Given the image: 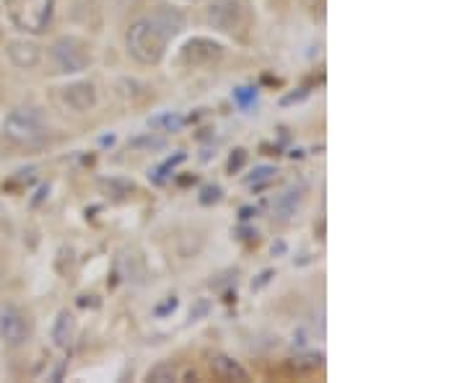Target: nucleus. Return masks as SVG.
<instances>
[{
	"mask_svg": "<svg viewBox=\"0 0 467 383\" xmlns=\"http://www.w3.org/2000/svg\"><path fill=\"white\" fill-rule=\"evenodd\" d=\"M208 24L213 29L224 34H234L242 29L244 24V8L239 0H213L208 8Z\"/></svg>",
	"mask_w": 467,
	"mask_h": 383,
	"instance_id": "423d86ee",
	"label": "nucleus"
},
{
	"mask_svg": "<svg viewBox=\"0 0 467 383\" xmlns=\"http://www.w3.org/2000/svg\"><path fill=\"white\" fill-rule=\"evenodd\" d=\"M32 337V324L16 306H0V339L8 348H21Z\"/></svg>",
	"mask_w": 467,
	"mask_h": 383,
	"instance_id": "39448f33",
	"label": "nucleus"
},
{
	"mask_svg": "<svg viewBox=\"0 0 467 383\" xmlns=\"http://www.w3.org/2000/svg\"><path fill=\"white\" fill-rule=\"evenodd\" d=\"M249 99H258V94H255L252 88H239V91H237V101H239V104H247Z\"/></svg>",
	"mask_w": 467,
	"mask_h": 383,
	"instance_id": "f3484780",
	"label": "nucleus"
},
{
	"mask_svg": "<svg viewBox=\"0 0 467 383\" xmlns=\"http://www.w3.org/2000/svg\"><path fill=\"white\" fill-rule=\"evenodd\" d=\"M218 195H221V189H218V186H208L206 192H203V202H216L218 200Z\"/></svg>",
	"mask_w": 467,
	"mask_h": 383,
	"instance_id": "a211bd4d",
	"label": "nucleus"
},
{
	"mask_svg": "<svg viewBox=\"0 0 467 383\" xmlns=\"http://www.w3.org/2000/svg\"><path fill=\"white\" fill-rule=\"evenodd\" d=\"M50 57L55 70L63 73V76H78L94 63L86 42H81L76 36H60L50 47Z\"/></svg>",
	"mask_w": 467,
	"mask_h": 383,
	"instance_id": "20e7f679",
	"label": "nucleus"
},
{
	"mask_svg": "<svg viewBox=\"0 0 467 383\" xmlns=\"http://www.w3.org/2000/svg\"><path fill=\"white\" fill-rule=\"evenodd\" d=\"M96 86L91 81H73V84L60 88V101L76 115H86L96 106Z\"/></svg>",
	"mask_w": 467,
	"mask_h": 383,
	"instance_id": "6e6552de",
	"label": "nucleus"
},
{
	"mask_svg": "<svg viewBox=\"0 0 467 383\" xmlns=\"http://www.w3.org/2000/svg\"><path fill=\"white\" fill-rule=\"evenodd\" d=\"M299 202H301V189H286V192L276 200V205H273V213H276L280 220H286V217L294 216Z\"/></svg>",
	"mask_w": 467,
	"mask_h": 383,
	"instance_id": "ddd939ff",
	"label": "nucleus"
},
{
	"mask_svg": "<svg viewBox=\"0 0 467 383\" xmlns=\"http://www.w3.org/2000/svg\"><path fill=\"white\" fill-rule=\"evenodd\" d=\"M169 36L158 29L154 18H138L125 32V47L127 55L140 66H158L167 55Z\"/></svg>",
	"mask_w": 467,
	"mask_h": 383,
	"instance_id": "f257e3e1",
	"label": "nucleus"
},
{
	"mask_svg": "<svg viewBox=\"0 0 467 383\" xmlns=\"http://www.w3.org/2000/svg\"><path fill=\"white\" fill-rule=\"evenodd\" d=\"M73 334H76V318L68 311H60L55 318V327H52V342L57 348H68Z\"/></svg>",
	"mask_w": 467,
	"mask_h": 383,
	"instance_id": "f8f14e48",
	"label": "nucleus"
},
{
	"mask_svg": "<svg viewBox=\"0 0 467 383\" xmlns=\"http://www.w3.org/2000/svg\"><path fill=\"white\" fill-rule=\"evenodd\" d=\"M151 18H154L156 24H158V29L167 34L169 39H174L177 34L185 29V16H182V11H177L172 5H158Z\"/></svg>",
	"mask_w": 467,
	"mask_h": 383,
	"instance_id": "9d476101",
	"label": "nucleus"
},
{
	"mask_svg": "<svg viewBox=\"0 0 467 383\" xmlns=\"http://www.w3.org/2000/svg\"><path fill=\"white\" fill-rule=\"evenodd\" d=\"M0 133L5 135L8 143L26 148V146H36L47 137V122L32 106H16L8 112V117L3 119Z\"/></svg>",
	"mask_w": 467,
	"mask_h": 383,
	"instance_id": "f03ea898",
	"label": "nucleus"
},
{
	"mask_svg": "<svg viewBox=\"0 0 467 383\" xmlns=\"http://www.w3.org/2000/svg\"><path fill=\"white\" fill-rule=\"evenodd\" d=\"M210 370H213L218 378H224V381H247V378H249L247 370H244L234 358H228V355H213V358H210Z\"/></svg>",
	"mask_w": 467,
	"mask_h": 383,
	"instance_id": "9b49d317",
	"label": "nucleus"
},
{
	"mask_svg": "<svg viewBox=\"0 0 467 383\" xmlns=\"http://www.w3.org/2000/svg\"><path fill=\"white\" fill-rule=\"evenodd\" d=\"M0 277H3V269H0Z\"/></svg>",
	"mask_w": 467,
	"mask_h": 383,
	"instance_id": "aec40b11",
	"label": "nucleus"
},
{
	"mask_svg": "<svg viewBox=\"0 0 467 383\" xmlns=\"http://www.w3.org/2000/svg\"><path fill=\"white\" fill-rule=\"evenodd\" d=\"M237 156H231L228 158V171H239L244 166V161H247V153L244 150H234Z\"/></svg>",
	"mask_w": 467,
	"mask_h": 383,
	"instance_id": "dca6fc26",
	"label": "nucleus"
},
{
	"mask_svg": "<svg viewBox=\"0 0 467 383\" xmlns=\"http://www.w3.org/2000/svg\"><path fill=\"white\" fill-rule=\"evenodd\" d=\"M185 3H195V0H185Z\"/></svg>",
	"mask_w": 467,
	"mask_h": 383,
	"instance_id": "6ab92c4d",
	"label": "nucleus"
},
{
	"mask_svg": "<svg viewBox=\"0 0 467 383\" xmlns=\"http://www.w3.org/2000/svg\"><path fill=\"white\" fill-rule=\"evenodd\" d=\"M5 55H8V60H11L18 70H35V67L42 63V47L35 45V42H26V39L11 42V45L5 47Z\"/></svg>",
	"mask_w": 467,
	"mask_h": 383,
	"instance_id": "1a4fd4ad",
	"label": "nucleus"
},
{
	"mask_svg": "<svg viewBox=\"0 0 467 383\" xmlns=\"http://www.w3.org/2000/svg\"><path fill=\"white\" fill-rule=\"evenodd\" d=\"M224 57V47L206 36H195L182 47V60L190 67H210Z\"/></svg>",
	"mask_w": 467,
	"mask_h": 383,
	"instance_id": "0eeeda50",
	"label": "nucleus"
},
{
	"mask_svg": "<svg viewBox=\"0 0 467 383\" xmlns=\"http://www.w3.org/2000/svg\"><path fill=\"white\" fill-rule=\"evenodd\" d=\"M148 381L154 383H167V381H177V368L172 363H158L148 370V376H146Z\"/></svg>",
	"mask_w": 467,
	"mask_h": 383,
	"instance_id": "4468645a",
	"label": "nucleus"
},
{
	"mask_svg": "<svg viewBox=\"0 0 467 383\" xmlns=\"http://www.w3.org/2000/svg\"><path fill=\"white\" fill-rule=\"evenodd\" d=\"M55 0H8V18L24 34H42L52 24Z\"/></svg>",
	"mask_w": 467,
	"mask_h": 383,
	"instance_id": "7ed1b4c3",
	"label": "nucleus"
},
{
	"mask_svg": "<svg viewBox=\"0 0 467 383\" xmlns=\"http://www.w3.org/2000/svg\"><path fill=\"white\" fill-rule=\"evenodd\" d=\"M164 146V137H156L154 133H146L143 137H136L133 143H130V148L136 150H156Z\"/></svg>",
	"mask_w": 467,
	"mask_h": 383,
	"instance_id": "2eb2a0df",
	"label": "nucleus"
}]
</instances>
